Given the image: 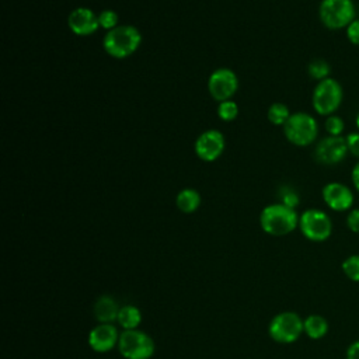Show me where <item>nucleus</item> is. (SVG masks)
<instances>
[{
    "label": "nucleus",
    "mask_w": 359,
    "mask_h": 359,
    "mask_svg": "<svg viewBox=\"0 0 359 359\" xmlns=\"http://www.w3.org/2000/svg\"><path fill=\"white\" fill-rule=\"evenodd\" d=\"M238 90V77L229 67H219L213 70L208 79V91L217 102L233 100Z\"/></svg>",
    "instance_id": "nucleus-9"
},
{
    "label": "nucleus",
    "mask_w": 359,
    "mask_h": 359,
    "mask_svg": "<svg viewBox=\"0 0 359 359\" xmlns=\"http://www.w3.org/2000/svg\"><path fill=\"white\" fill-rule=\"evenodd\" d=\"M324 128L330 136H342V133L345 130V122L341 116L332 114L325 118Z\"/></svg>",
    "instance_id": "nucleus-24"
},
{
    "label": "nucleus",
    "mask_w": 359,
    "mask_h": 359,
    "mask_svg": "<svg viewBox=\"0 0 359 359\" xmlns=\"http://www.w3.org/2000/svg\"><path fill=\"white\" fill-rule=\"evenodd\" d=\"M226 147V139L224 135L220 130L216 129H208L202 132L194 144L196 156L206 163L217 160Z\"/></svg>",
    "instance_id": "nucleus-11"
},
{
    "label": "nucleus",
    "mask_w": 359,
    "mask_h": 359,
    "mask_svg": "<svg viewBox=\"0 0 359 359\" xmlns=\"http://www.w3.org/2000/svg\"><path fill=\"white\" fill-rule=\"evenodd\" d=\"M346 226L352 233H359V208L349 210L346 216Z\"/></svg>",
    "instance_id": "nucleus-28"
},
{
    "label": "nucleus",
    "mask_w": 359,
    "mask_h": 359,
    "mask_svg": "<svg viewBox=\"0 0 359 359\" xmlns=\"http://www.w3.org/2000/svg\"><path fill=\"white\" fill-rule=\"evenodd\" d=\"M286 140L294 146L306 147L313 144L318 136V122L309 112H293L282 126Z\"/></svg>",
    "instance_id": "nucleus-3"
},
{
    "label": "nucleus",
    "mask_w": 359,
    "mask_h": 359,
    "mask_svg": "<svg viewBox=\"0 0 359 359\" xmlns=\"http://www.w3.org/2000/svg\"><path fill=\"white\" fill-rule=\"evenodd\" d=\"M118 330L114 324H102L100 323L95 325L88 334V345L93 351L105 353L109 352L119 341Z\"/></svg>",
    "instance_id": "nucleus-14"
},
{
    "label": "nucleus",
    "mask_w": 359,
    "mask_h": 359,
    "mask_svg": "<svg viewBox=\"0 0 359 359\" xmlns=\"http://www.w3.org/2000/svg\"><path fill=\"white\" fill-rule=\"evenodd\" d=\"M348 146L344 136H325L314 147V158L323 165L339 164L348 156Z\"/></svg>",
    "instance_id": "nucleus-10"
},
{
    "label": "nucleus",
    "mask_w": 359,
    "mask_h": 359,
    "mask_svg": "<svg viewBox=\"0 0 359 359\" xmlns=\"http://www.w3.org/2000/svg\"><path fill=\"white\" fill-rule=\"evenodd\" d=\"M299 229L310 241H325L332 233V222L324 210L311 208L299 216Z\"/></svg>",
    "instance_id": "nucleus-7"
},
{
    "label": "nucleus",
    "mask_w": 359,
    "mask_h": 359,
    "mask_svg": "<svg viewBox=\"0 0 359 359\" xmlns=\"http://www.w3.org/2000/svg\"><path fill=\"white\" fill-rule=\"evenodd\" d=\"M259 224L261 229L269 236H286L299 226V215L296 209L276 202L265 206L261 210Z\"/></svg>",
    "instance_id": "nucleus-2"
},
{
    "label": "nucleus",
    "mask_w": 359,
    "mask_h": 359,
    "mask_svg": "<svg viewBox=\"0 0 359 359\" xmlns=\"http://www.w3.org/2000/svg\"><path fill=\"white\" fill-rule=\"evenodd\" d=\"M118 349L125 359H150L154 355V341L140 330H123L119 335Z\"/></svg>",
    "instance_id": "nucleus-6"
},
{
    "label": "nucleus",
    "mask_w": 359,
    "mask_h": 359,
    "mask_svg": "<svg viewBox=\"0 0 359 359\" xmlns=\"http://www.w3.org/2000/svg\"><path fill=\"white\" fill-rule=\"evenodd\" d=\"M346 39L355 45L359 46V18H355L346 28H345Z\"/></svg>",
    "instance_id": "nucleus-26"
},
{
    "label": "nucleus",
    "mask_w": 359,
    "mask_h": 359,
    "mask_svg": "<svg viewBox=\"0 0 359 359\" xmlns=\"http://www.w3.org/2000/svg\"><path fill=\"white\" fill-rule=\"evenodd\" d=\"M119 306L116 300L108 294L100 296L94 303V316L98 323L112 324L118 318Z\"/></svg>",
    "instance_id": "nucleus-15"
},
{
    "label": "nucleus",
    "mask_w": 359,
    "mask_h": 359,
    "mask_svg": "<svg viewBox=\"0 0 359 359\" xmlns=\"http://www.w3.org/2000/svg\"><path fill=\"white\" fill-rule=\"evenodd\" d=\"M98 22H100V28H102L105 31H111L119 25L118 24L119 22L118 13L114 10L105 8L98 14Z\"/></svg>",
    "instance_id": "nucleus-23"
},
{
    "label": "nucleus",
    "mask_w": 359,
    "mask_h": 359,
    "mask_svg": "<svg viewBox=\"0 0 359 359\" xmlns=\"http://www.w3.org/2000/svg\"><path fill=\"white\" fill-rule=\"evenodd\" d=\"M303 331L311 339L323 338L328 331V323L323 316L310 314L303 320Z\"/></svg>",
    "instance_id": "nucleus-17"
},
{
    "label": "nucleus",
    "mask_w": 359,
    "mask_h": 359,
    "mask_svg": "<svg viewBox=\"0 0 359 359\" xmlns=\"http://www.w3.org/2000/svg\"><path fill=\"white\" fill-rule=\"evenodd\" d=\"M116 321L123 330H136L142 323V313L136 306L125 304L119 309Z\"/></svg>",
    "instance_id": "nucleus-18"
},
{
    "label": "nucleus",
    "mask_w": 359,
    "mask_h": 359,
    "mask_svg": "<svg viewBox=\"0 0 359 359\" xmlns=\"http://www.w3.org/2000/svg\"><path fill=\"white\" fill-rule=\"evenodd\" d=\"M346 359H359V341H355L348 346Z\"/></svg>",
    "instance_id": "nucleus-29"
},
{
    "label": "nucleus",
    "mask_w": 359,
    "mask_h": 359,
    "mask_svg": "<svg viewBox=\"0 0 359 359\" xmlns=\"http://www.w3.org/2000/svg\"><path fill=\"white\" fill-rule=\"evenodd\" d=\"M355 14L353 0H321L318 6V18L331 31L346 28L355 20Z\"/></svg>",
    "instance_id": "nucleus-5"
},
{
    "label": "nucleus",
    "mask_w": 359,
    "mask_h": 359,
    "mask_svg": "<svg viewBox=\"0 0 359 359\" xmlns=\"http://www.w3.org/2000/svg\"><path fill=\"white\" fill-rule=\"evenodd\" d=\"M345 140H346V146H348L349 154H352V156L359 158V130L348 133L345 136Z\"/></svg>",
    "instance_id": "nucleus-27"
},
{
    "label": "nucleus",
    "mask_w": 359,
    "mask_h": 359,
    "mask_svg": "<svg viewBox=\"0 0 359 359\" xmlns=\"http://www.w3.org/2000/svg\"><path fill=\"white\" fill-rule=\"evenodd\" d=\"M299 202H300L299 194L292 187H287V185L280 187V189H279V203H282L285 206H289L292 209H296Z\"/></svg>",
    "instance_id": "nucleus-25"
},
{
    "label": "nucleus",
    "mask_w": 359,
    "mask_h": 359,
    "mask_svg": "<svg viewBox=\"0 0 359 359\" xmlns=\"http://www.w3.org/2000/svg\"><path fill=\"white\" fill-rule=\"evenodd\" d=\"M307 73H309V76H310L313 80L321 81V80H325V79L330 77L331 66H330V63H328L325 59L317 57V59H313V60L309 63V66H307Z\"/></svg>",
    "instance_id": "nucleus-20"
},
{
    "label": "nucleus",
    "mask_w": 359,
    "mask_h": 359,
    "mask_svg": "<svg viewBox=\"0 0 359 359\" xmlns=\"http://www.w3.org/2000/svg\"><path fill=\"white\" fill-rule=\"evenodd\" d=\"M142 45V34L133 25H118L107 31L102 39L104 50L114 59H126L132 56Z\"/></svg>",
    "instance_id": "nucleus-1"
},
{
    "label": "nucleus",
    "mask_w": 359,
    "mask_h": 359,
    "mask_svg": "<svg viewBox=\"0 0 359 359\" xmlns=\"http://www.w3.org/2000/svg\"><path fill=\"white\" fill-rule=\"evenodd\" d=\"M269 337L280 344H292L302 335L303 320L294 311H282L276 314L268 327Z\"/></svg>",
    "instance_id": "nucleus-8"
},
{
    "label": "nucleus",
    "mask_w": 359,
    "mask_h": 359,
    "mask_svg": "<svg viewBox=\"0 0 359 359\" xmlns=\"http://www.w3.org/2000/svg\"><path fill=\"white\" fill-rule=\"evenodd\" d=\"M355 125H356V129L359 130V112L356 114V118H355Z\"/></svg>",
    "instance_id": "nucleus-31"
},
{
    "label": "nucleus",
    "mask_w": 359,
    "mask_h": 359,
    "mask_svg": "<svg viewBox=\"0 0 359 359\" xmlns=\"http://www.w3.org/2000/svg\"><path fill=\"white\" fill-rule=\"evenodd\" d=\"M67 27L77 36H88L100 29L98 14L88 7H76L67 15Z\"/></svg>",
    "instance_id": "nucleus-13"
},
{
    "label": "nucleus",
    "mask_w": 359,
    "mask_h": 359,
    "mask_svg": "<svg viewBox=\"0 0 359 359\" xmlns=\"http://www.w3.org/2000/svg\"><path fill=\"white\" fill-rule=\"evenodd\" d=\"M202 202L201 194L194 188H184L175 196V205L182 213H194Z\"/></svg>",
    "instance_id": "nucleus-16"
},
{
    "label": "nucleus",
    "mask_w": 359,
    "mask_h": 359,
    "mask_svg": "<svg viewBox=\"0 0 359 359\" xmlns=\"http://www.w3.org/2000/svg\"><path fill=\"white\" fill-rule=\"evenodd\" d=\"M351 181L353 184V188L356 189V192L359 194V161L353 165L352 171H351Z\"/></svg>",
    "instance_id": "nucleus-30"
},
{
    "label": "nucleus",
    "mask_w": 359,
    "mask_h": 359,
    "mask_svg": "<svg viewBox=\"0 0 359 359\" xmlns=\"http://www.w3.org/2000/svg\"><path fill=\"white\" fill-rule=\"evenodd\" d=\"M217 116L223 122H231L238 116V105L234 100H226L217 105Z\"/></svg>",
    "instance_id": "nucleus-21"
},
{
    "label": "nucleus",
    "mask_w": 359,
    "mask_h": 359,
    "mask_svg": "<svg viewBox=\"0 0 359 359\" xmlns=\"http://www.w3.org/2000/svg\"><path fill=\"white\" fill-rule=\"evenodd\" d=\"M342 271L353 282H359V254L349 255L342 262Z\"/></svg>",
    "instance_id": "nucleus-22"
},
{
    "label": "nucleus",
    "mask_w": 359,
    "mask_h": 359,
    "mask_svg": "<svg viewBox=\"0 0 359 359\" xmlns=\"http://www.w3.org/2000/svg\"><path fill=\"white\" fill-rule=\"evenodd\" d=\"M321 196L324 203L335 212L351 210L355 199L352 189L338 181L327 182L321 189Z\"/></svg>",
    "instance_id": "nucleus-12"
},
{
    "label": "nucleus",
    "mask_w": 359,
    "mask_h": 359,
    "mask_svg": "<svg viewBox=\"0 0 359 359\" xmlns=\"http://www.w3.org/2000/svg\"><path fill=\"white\" fill-rule=\"evenodd\" d=\"M344 100V90L338 80L328 77L316 84L311 94V105L316 114L330 116L338 111Z\"/></svg>",
    "instance_id": "nucleus-4"
},
{
    "label": "nucleus",
    "mask_w": 359,
    "mask_h": 359,
    "mask_svg": "<svg viewBox=\"0 0 359 359\" xmlns=\"http://www.w3.org/2000/svg\"><path fill=\"white\" fill-rule=\"evenodd\" d=\"M290 115H292V112H290L289 107L283 102H273L269 105V108L266 111L268 121L275 126H283Z\"/></svg>",
    "instance_id": "nucleus-19"
}]
</instances>
